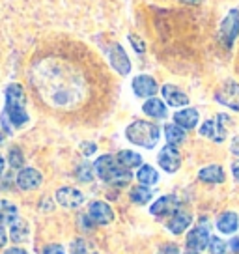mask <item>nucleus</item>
Returning a JSON list of instances; mask_svg holds the SVG:
<instances>
[{
	"mask_svg": "<svg viewBox=\"0 0 239 254\" xmlns=\"http://www.w3.org/2000/svg\"><path fill=\"white\" fill-rule=\"evenodd\" d=\"M224 170L223 167L219 165H209V167H204L198 172V180L204 183H223L224 182Z\"/></svg>",
	"mask_w": 239,
	"mask_h": 254,
	"instance_id": "6ab92c4d",
	"label": "nucleus"
},
{
	"mask_svg": "<svg viewBox=\"0 0 239 254\" xmlns=\"http://www.w3.org/2000/svg\"><path fill=\"white\" fill-rule=\"evenodd\" d=\"M161 94H163L165 103L170 107H187L189 105V95L174 84H165L161 88Z\"/></svg>",
	"mask_w": 239,
	"mask_h": 254,
	"instance_id": "ddd939ff",
	"label": "nucleus"
},
{
	"mask_svg": "<svg viewBox=\"0 0 239 254\" xmlns=\"http://www.w3.org/2000/svg\"><path fill=\"white\" fill-rule=\"evenodd\" d=\"M43 182V176H41L40 170H36L32 167L23 168L19 174H17V187L23 190H32L38 189Z\"/></svg>",
	"mask_w": 239,
	"mask_h": 254,
	"instance_id": "9b49d317",
	"label": "nucleus"
},
{
	"mask_svg": "<svg viewBox=\"0 0 239 254\" xmlns=\"http://www.w3.org/2000/svg\"><path fill=\"white\" fill-rule=\"evenodd\" d=\"M230 124V118L226 114H217L215 118L206 120L202 126H200V135L213 140V142H224L226 138V127Z\"/></svg>",
	"mask_w": 239,
	"mask_h": 254,
	"instance_id": "20e7f679",
	"label": "nucleus"
},
{
	"mask_svg": "<svg viewBox=\"0 0 239 254\" xmlns=\"http://www.w3.org/2000/svg\"><path fill=\"white\" fill-rule=\"evenodd\" d=\"M125 136L131 144L146 148V150H152L157 146L161 138V129L152 122H146V120H135L133 124H129L125 129Z\"/></svg>",
	"mask_w": 239,
	"mask_h": 254,
	"instance_id": "f03ea898",
	"label": "nucleus"
},
{
	"mask_svg": "<svg viewBox=\"0 0 239 254\" xmlns=\"http://www.w3.org/2000/svg\"><path fill=\"white\" fill-rule=\"evenodd\" d=\"M136 180L140 182V185L152 187V185H155V183L159 182V172L152 165H140L138 172H136Z\"/></svg>",
	"mask_w": 239,
	"mask_h": 254,
	"instance_id": "aec40b11",
	"label": "nucleus"
},
{
	"mask_svg": "<svg viewBox=\"0 0 239 254\" xmlns=\"http://www.w3.org/2000/svg\"><path fill=\"white\" fill-rule=\"evenodd\" d=\"M153 196V190L150 187H146V185H138V187H133L131 189V200L138 204V206H144V204H148Z\"/></svg>",
	"mask_w": 239,
	"mask_h": 254,
	"instance_id": "393cba45",
	"label": "nucleus"
},
{
	"mask_svg": "<svg viewBox=\"0 0 239 254\" xmlns=\"http://www.w3.org/2000/svg\"><path fill=\"white\" fill-rule=\"evenodd\" d=\"M116 161H118L123 168L131 170V168H136L142 165V155L136 153V151H131V150H121L118 155H116Z\"/></svg>",
	"mask_w": 239,
	"mask_h": 254,
	"instance_id": "412c9836",
	"label": "nucleus"
},
{
	"mask_svg": "<svg viewBox=\"0 0 239 254\" xmlns=\"http://www.w3.org/2000/svg\"><path fill=\"white\" fill-rule=\"evenodd\" d=\"M157 163H159V167L168 172V174H174L179 170L181 167V155H179V151L176 146L172 144H167L163 150L159 151V155H157Z\"/></svg>",
	"mask_w": 239,
	"mask_h": 254,
	"instance_id": "0eeeda50",
	"label": "nucleus"
},
{
	"mask_svg": "<svg viewBox=\"0 0 239 254\" xmlns=\"http://www.w3.org/2000/svg\"><path fill=\"white\" fill-rule=\"evenodd\" d=\"M232 174H234V178H236V182H239V159L232 165Z\"/></svg>",
	"mask_w": 239,
	"mask_h": 254,
	"instance_id": "c9c22d12",
	"label": "nucleus"
},
{
	"mask_svg": "<svg viewBox=\"0 0 239 254\" xmlns=\"http://www.w3.org/2000/svg\"><path fill=\"white\" fill-rule=\"evenodd\" d=\"M179 209V200L174 194H167V196H161L159 200L153 202V206L150 207L152 215L155 217H167V215H174Z\"/></svg>",
	"mask_w": 239,
	"mask_h": 254,
	"instance_id": "f8f14e48",
	"label": "nucleus"
},
{
	"mask_svg": "<svg viewBox=\"0 0 239 254\" xmlns=\"http://www.w3.org/2000/svg\"><path fill=\"white\" fill-rule=\"evenodd\" d=\"M192 222V217L191 213H187V211H176L174 215H170V221H168V230L172 232V234H183L189 226H191Z\"/></svg>",
	"mask_w": 239,
	"mask_h": 254,
	"instance_id": "dca6fc26",
	"label": "nucleus"
},
{
	"mask_svg": "<svg viewBox=\"0 0 239 254\" xmlns=\"http://www.w3.org/2000/svg\"><path fill=\"white\" fill-rule=\"evenodd\" d=\"M215 101L232 109V111L239 112V82H236V80L223 82L215 92Z\"/></svg>",
	"mask_w": 239,
	"mask_h": 254,
	"instance_id": "39448f33",
	"label": "nucleus"
},
{
	"mask_svg": "<svg viewBox=\"0 0 239 254\" xmlns=\"http://www.w3.org/2000/svg\"><path fill=\"white\" fill-rule=\"evenodd\" d=\"M56 202H58L60 206L73 209V207L82 206L84 194H82L79 189H75V187H60V189L56 190Z\"/></svg>",
	"mask_w": 239,
	"mask_h": 254,
	"instance_id": "9d476101",
	"label": "nucleus"
},
{
	"mask_svg": "<svg viewBox=\"0 0 239 254\" xmlns=\"http://www.w3.org/2000/svg\"><path fill=\"white\" fill-rule=\"evenodd\" d=\"M127 40L131 41V45H133V49H135L138 55H142L144 51H146V43H144L138 36H135V34H129L127 36Z\"/></svg>",
	"mask_w": 239,
	"mask_h": 254,
	"instance_id": "c85d7f7f",
	"label": "nucleus"
},
{
	"mask_svg": "<svg viewBox=\"0 0 239 254\" xmlns=\"http://www.w3.org/2000/svg\"><path fill=\"white\" fill-rule=\"evenodd\" d=\"M239 36V9H230L219 26V43L224 49H232Z\"/></svg>",
	"mask_w": 239,
	"mask_h": 254,
	"instance_id": "7ed1b4c3",
	"label": "nucleus"
},
{
	"mask_svg": "<svg viewBox=\"0 0 239 254\" xmlns=\"http://www.w3.org/2000/svg\"><path fill=\"white\" fill-rule=\"evenodd\" d=\"M80 150H82V153L84 155H92V153H96V150H97V146H96V142H82V146H80Z\"/></svg>",
	"mask_w": 239,
	"mask_h": 254,
	"instance_id": "7c9ffc66",
	"label": "nucleus"
},
{
	"mask_svg": "<svg viewBox=\"0 0 239 254\" xmlns=\"http://www.w3.org/2000/svg\"><path fill=\"white\" fill-rule=\"evenodd\" d=\"M17 213L19 209L13 202L9 200H0V224L6 226V224H13L17 221Z\"/></svg>",
	"mask_w": 239,
	"mask_h": 254,
	"instance_id": "4be33fe9",
	"label": "nucleus"
},
{
	"mask_svg": "<svg viewBox=\"0 0 239 254\" xmlns=\"http://www.w3.org/2000/svg\"><path fill=\"white\" fill-rule=\"evenodd\" d=\"M207 247H209V253L211 254H226V243L221 238H211Z\"/></svg>",
	"mask_w": 239,
	"mask_h": 254,
	"instance_id": "cd10ccee",
	"label": "nucleus"
},
{
	"mask_svg": "<svg viewBox=\"0 0 239 254\" xmlns=\"http://www.w3.org/2000/svg\"><path fill=\"white\" fill-rule=\"evenodd\" d=\"M187 254H200V253H196V251H191V253H187Z\"/></svg>",
	"mask_w": 239,
	"mask_h": 254,
	"instance_id": "ea45409f",
	"label": "nucleus"
},
{
	"mask_svg": "<svg viewBox=\"0 0 239 254\" xmlns=\"http://www.w3.org/2000/svg\"><path fill=\"white\" fill-rule=\"evenodd\" d=\"M142 111H144V114L150 116V118H155V120L167 118V103L157 99V97H150V99L142 105Z\"/></svg>",
	"mask_w": 239,
	"mask_h": 254,
	"instance_id": "f3484780",
	"label": "nucleus"
},
{
	"mask_svg": "<svg viewBox=\"0 0 239 254\" xmlns=\"http://www.w3.org/2000/svg\"><path fill=\"white\" fill-rule=\"evenodd\" d=\"M4 165H6V161H4V157L0 155V176H2V172H4Z\"/></svg>",
	"mask_w": 239,
	"mask_h": 254,
	"instance_id": "58836bf2",
	"label": "nucleus"
},
{
	"mask_svg": "<svg viewBox=\"0 0 239 254\" xmlns=\"http://www.w3.org/2000/svg\"><path fill=\"white\" fill-rule=\"evenodd\" d=\"M41 254H65L64 253V247L62 245H56V243H53V245H47L43 251H41Z\"/></svg>",
	"mask_w": 239,
	"mask_h": 254,
	"instance_id": "c756f323",
	"label": "nucleus"
},
{
	"mask_svg": "<svg viewBox=\"0 0 239 254\" xmlns=\"http://www.w3.org/2000/svg\"><path fill=\"white\" fill-rule=\"evenodd\" d=\"M107 56H109V62H111V65L114 67V71L120 73L121 77H125V75L131 73L129 56L120 43H112L111 47L107 49Z\"/></svg>",
	"mask_w": 239,
	"mask_h": 254,
	"instance_id": "423d86ee",
	"label": "nucleus"
},
{
	"mask_svg": "<svg viewBox=\"0 0 239 254\" xmlns=\"http://www.w3.org/2000/svg\"><path fill=\"white\" fill-rule=\"evenodd\" d=\"M8 161L11 168H21L24 165V155L21 148H11L8 153Z\"/></svg>",
	"mask_w": 239,
	"mask_h": 254,
	"instance_id": "bb28decb",
	"label": "nucleus"
},
{
	"mask_svg": "<svg viewBox=\"0 0 239 254\" xmlns=\"http://www.w3.org/2000/svg\"><path fill=\"white\" fill-rule=\"evenodd\" d=\"M88 217L96 224H109V222L114 221V211H112V207L107 202L96 200L88 207Z\"/></svg>",
	"mask_w": 239,
	"mask_h": 254,
	"instance_id": "1a4fd4ad",
	"label": "nucleus"
},
{
	"mask_svg": "<svg viewBox=\"0 0 239 254\" xmlns=\"http://www.w3.org/2000/svg\"><path fill=\"white\" fill-rule=\"evenodd\" d=\"M209 239H211V236H209V230H207L206 226H196V228H192L189 234H187V247L191 249V251H204L207 247V243H209Z\"/></svg>",
	"mask_w": 239,
	"mask_h": 254,
	"instance_id": "4468645a",
	"label": "nucleus"
},
{
	"mask_svg": "<svg viewBox=\"0 0 239 254\" xmlns=\"http://www.w3.org/2000/svg\"><path fill=\"white\" fill-rule=\"evenodd\" d=\"M230 150H232V153H236V155H239V136H236V138L232 140Z\"/></svg>",
	"mask_w": 239,
	"mask_h": 254,
	"instance_id": "72a5a7b5",
	"label": "nucleus"
},
{
	"mask_svg": "<svg viewBox=\"0 0 239 254\" xmlns=\"http://www.w3.org/2000/svg\"><path fill=\"white\" fill-rule=\"evenodd\" d=\"M230 249H232V253L239 254V238L232 239V241H230Z\"/></svg>",
	"mask_w": 239,
	"mask_h": 254,
	"instance_id": "f704fd0d",
	"label": "nucleus"
},
{
	"mask_svg": "<svg viewBox=\"0 0 239 254\" xmlns=\"http://www.w3.org/2000/svg\"><path fill=\"white\" fill-rule=\"evenodd\" d=\"M11 228H9V238L13 239L15 243H23L28 239L30 236V226H28V222L23 221V219H17L13 224H9Z\"/></svg>",
	"mask_w": 239,
	"mask_h": 254,
	"instance_id": "5701e85b",
	"label": "nucleus"
},
{
	"mask_svg": "<svg viewBox=\"0 0 239 254\" xmlns=\"http://www.w3.org/2000/svg\"><path fill=\"white\" fill-rule=\"evenodd\" d=\"M238 226H239V217L234 211H224L217 219V228H219L221 234H234V232L238 230Z\"/></svg>",
	"mask_w": 239,
	"mask_h": 254,
	"instance_id": "a211bd4d",
	"label": "nucleus"
},
{
	"mask_svg": "<svg viewBox=\"0 0 239 254\" xmlns=\"http://www.w3.org/2000/svg\"><path fill=\"white\" fill-rule=\"evenodd\" d=\"M159 254H179V249L176 245H165L159 251Z\"/></svg>",
	"mask_w": 239,
	"mask_h": 254,
	"instance_id": "2f4dec72",
	"label": "nucleus"
},
{
	"mask_svg": "<svg viewBox=\"0 0 239 254\" xmlns=\"http://www.w3.org/2000/svg\"><path fill=\"white\" fill-rule=\"evenodd\" d=\"M4 254H28V253L23 251V249H19V247H11V249H8Z\"/></svg>",
	"mask_w": 239,
	"mask_h": 254,
	"instance_id": "e433bc0d",
	"label": "nucleus"
},
{
	"mask_svg": "<svg viewBox=\"0 0 239 254\" xmlns=\"http://www.w3.org/2000/svg\"><path fill=\"white\" fill-rule=\"evenodd\" d=\"M181 2H185V4H191V6H198V4H202L204 0H181Z\"/></svg>",
	"mask_w": 239,
	"mask_h": 254,
	"instance_id": "4c0bfd02",
	"label": "nucleus"
},
{
	"mask_svg": "<svg viewBox=\"0 0 239 254\" xmlns=\"http://www.w3.org/2000/svg\"><path fill=\"white\" fill-rule=\"evenodd\" d=\"M94 172H96V170H94V167H92L90 163H82V165L75 170V176L79 178L80 182L88 183V182H92V180H94Z\"/></svg>",
	"mask_w": 239,
	"mask_h": 254,
	"instance_id": "a878e982",
	"label": "nucleus"
},
{
	"mask_svg": "<svg viewBox=\"0 0 239 254\" xmlns=\"http://www.w3.org/2000/svg\"><path fill=\"white\" fill-rule=\"evenodd\" d=\"M165 136H167L168 144H172V146H179L181 142H185L187 133H185L183 127L176 126V124H168V126L165 127Z\"/></svg>",
	"mask_w": 239,
	"mask_h": 254,
	"instance_id": "b1692460",
	"label": "nucleus"
},
{
	"mask_svg": "<svg viewBox=\"0 0 239 254\" xmlns=\"http://www.w3.org/2000/svg\"><path fill=\"white\" fill-rule=\"evenodd\" d=\"M198 111L196 109H191V107H187V109H181V111H178L174 114V124L179 127H183V129H194V127L198 126Z\"/></svg>",
	"mask_w": 239,
	"mask_h": 254,
	"instance_id": "2eb2a0df",
	"label": "nucleus"
},
{
	"mask_svg": "<svg viewBox=\"0 0 239 254\" xmlns=\"http://www.w3.org/2000/svg\"><path fill=\"white\" fill-rule=\"evenodd\" d=\"M94 170H96V174L103 180V182L111 183L114 187H123V185H127L131 182V170L127 168H123L120 165L116 157H112V155H101V157L96 161V165H94Z\"/></svg>",
	"mask_w": 239,
	"mask_h": 254,
	"instance_id": "f257e3e1",
	"label": "nucleus"
},
{
	"mask_svg": "<svg viewBox=\"0 0 239 254\" xmlns=\"http://www.w3.org/2000/svg\"><path fill=\"white\" fill-rule=\"evenodd\" d=\"M131 88H133L135 95H138V97H148V99L153 97V95L157 94V90H159L155 79L150 77V75H136L135 79H133V82H131Z\"/></svg>",
	"mask_w": 239,
	"mask_h": 254,
	"instance_id": "6e6552de",
	"label": "nucleus"
},
{
	"mask_svg": "<svg viewBox=\"0 0 239 254\" xmlns=\"http://www.w3.org/2000/svg\"><path fill=\"white\" fill-rule=\"evenodd\" d=\"M6 241H8V236H6V230H4V226L0 224V249L6 245Z\"/></svg>",
	"mask_w": 239,
	"mask_h": 254,
	"instance_id": "473e14b6",
	"label": "nucleus"
}]
</instances>
